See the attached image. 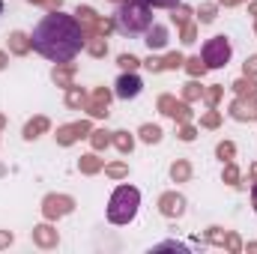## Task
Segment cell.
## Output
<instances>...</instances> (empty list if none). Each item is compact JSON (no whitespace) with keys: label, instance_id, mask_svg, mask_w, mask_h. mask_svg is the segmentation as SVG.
I'll return each mask as SVG.
<instances>
[{"label":"cell","instance_id":"6da1fadb","mask_svg":"<svg viewBox=\"0 0 257 254\" xmlns=\"http://www.w3.org/2000/svg\"><path fill=\"white\" fill-rule=\"evenodd\" d=\"M30 42H33V51H39L42 57H48L54 63H69L84 48L87 36L75 15H63L60 9H54L36 24Z\"/></svg>","mask_w":257,"mask_h":254},{"label":"cell","instance_id":"7a4b0ae2","mask_svg":"<svg viewBox=\"0 0 257 254\" xmlns=\"http://www.w3.org/2000/svg\"><path fill=\"white\" fill-rule=\"evenodd\" d=\"M117 27L128 33V36H138L144 30L153 27V12L144 0H123L120 3V12H117Z\"/></svg>","mask_w":257,"mask_h":254},{"label":"cell","instance_id":"3957f363","mask_svg":"<svg viewBox=\"0 0 257 254\" xmlns=\"http://www.w3.org/2000/svg\"><path fill=\"white\" fill-rule=\"evenodd\" d=\"M138 203H141V194L135 186H120V189L111 194V203H108V218L114 224H128L138 212Z\"/></svg>","mask_w":257,"mask_h":254},{"label":"cell","instance_id":"277c9868","mask_svg":"<svg viewBox=\"0 0 257 254\" xmlns=\"http://www.w3.org/2000/svg\"><path fill=\"white\" fill-rule=\"evenodd\" d=\"M75 18H78V24L84 27V36H105V33L114 27V21H105V18H99V15L90 9V6H78Z\"/></svg>","mask_w":257,"mask_h":254},{"label":"cell","instance_id":"5b68a950","mask_svg":"<svg viewBox=\"0 0 257 254\" xmlns=\"http://www.w3.org/2000/svg\"><path fill=\"white\" fill-rule=\"evenodd\" d=\"M230 60V42L224 36H212L206 45H203V63L206 69H218Z\"/></svg>","mask_w":257,"mask_h":254},{"label":"cell","instance_id":"8992f818","mask_svg":"<svg viewBox=\"0 0 257 254\" xmlns=\"http://www.w3.org/2000/svg\"><path fill=\"white\" fill-rule=\"evenodd\" d=\"M159 108H162V114H168V117H174V120H180V123H189V120H192L189 105H186V102H177L174 96H162V99H159Z\"/></svg>","mask_w":257,"mask_h":254},{"label":"cell","instance_id":"52a82bcc","mask_svg":"<svg viewBox=\"0 0 257 254\" xmlns=\"http://www.w3.org/2000/svg\"><path fill=\"white\" fill-rule=\"evenodd\" d=\"M69 209H72V197H66V194H48V197H45V206H42L45 218H57V215H66Z\"/></svg>","mask_w":257,"mask_h":254},{"label":"cell","instance_id":"ba28073f","mask_svg":"<svg viewBox=\"0 0 257 254\" xmlns=\"http://www.w3.org/2000/svg\"><path fill=\"white\" fill-rule=\"evenodd\" d=\"M230 114L236 120H257V96H239L230 105Z\"/></svg>","mask_w":257,"mask_h":254},{"label":"cell","instance_id":"9c48e42d","mask_svg":"<svg viewBox=\"0 0 257 254\" xmlns=\"http://www.w3.org/2000/svg\"><path fill=\"white\" fill-rule=\"evenodd\" d=\"M108 102H111V93L105 90V87H99L90 99H87V111H90V117H108Z\"/></svg>","mask_w":257,"mask_h":254},{"label":"cell","instance_id":"30bf717a","mask_svg":"<svg viewBox=\"0 0 257 254\" xmlns=\"http://www.w3.org/2000/svg\"><path fill=\"white\" fill-rule=\"evenodd\" d=\"M141 78L135 75V72H128V75H120V81H117V96L120 99H135L138 93H141Z\"/></svg>","mask_w":257,"mask_h":254},{"label":"cell","instance_id":"8fae6325","mask_svg":"<svg viewBox=\"0 0 257 254\" xmlns=\"http://www.w3.org/2000/svg\"><path fill=\"white\" fill-rule=\"evenodd\" d=\"M87 132H90V123H84V120H81V123H72V126L60 129V132H57V141H60L63 147H69V144H75L78 138H84Z\"/></svg>","mask_w":257,"mask_h":254},{"label":"cell","instance_id":"7c38bea8","mask_svg":"<svg viewBox=\"0 0 257 254\" xmlns=\"http://www.w3.org/2000/svg\"><path fill=\"white\" fill-rule=\"evenodd\" d=\"M159 206H162V212L165 215H183V209H186V200L180 197V194H174V191H168V194H162V200H159Z\"/></svg>","mask_w":257,"mask_h":254},{"label":"cell","instance_id":"4fadbf2b","mask_svg":"<svg viewBox=\"0 0 257 254\" xmlns=\"http://www.w3.org/2000/svg\"><path fill=\"white\" fill-rule=\"evenodd\" d=\"M165 42H168V30H165L162 24H153V27L147 30V45H150V51L165 48Z\"/></svg>","mask_w":257,"mask_h":254},{"label":"cell","instance_id":"5bb4252c","mask_svg":"<svg viewBox=\"0 0 257 254\" xmlns=\"http://www.w3.org/2000/svg\"><path fill=\"white\" fill-rule=\"evenodd\" d=\"M30 48H33L30 36H24V33H12V36H9V51H12V54H27Z\"/></svg>","mask_w":257,"mask_h":254},{"label":"cell","instance_id":"9a60e30c","mask_svg":"<svg viewBox=\"0 0 257 254\" xmlns=\"http://www.w3.org/2000/svg\"><path fill=\"white\" fill-rule=\"evenodd\" d=\"M33 239H36L39 245H45V248H48V245H57V230H51L48 224H42V227L33 230Z\"/></svg>","mask_w":257,"mask_h":254},{"label":"cell","instance_id":"2e32d148","mask_svg":"<svg viewBox=\"0 0 257 254\" xmlns=\"http://www.w3.org/2000/svg\"><path fill=\"white\" fill-rule=\"evenodd\" d=\"M72 72H75L72 63H57V69H54V81H57L60 87H72Z\"/></svg>","mask_w":257,"mask_h":254},{"label":"cell","instance_id":"e0dca14e","mask_svg":"<svg viewBox=\"0 0 257 254\" xmlns=\"http://www.w3.org/2000/svg\"><path fill=\"white\" fill-rule=\"evenodd\" d=\"M45 129H48V120H45V117H36V120H30V123L24 126V138L33 141V138H39Z\"/></svg>","mask_w":257,"mask_h":254},{"label":"cell","instance_id":"ac0fdd59","mask_svg":"<svg viewBox=\"0 0 257 254\" xmlns=\"http://www.w3.org/2000/svg\"><path fill=\"white\" fill-rule=\"evenodd\" d=\"M87 51L93 54V57H102L105 51H108V45H105V36H87Z\"/></svg>","mask_w":257,"mask_h":254},{"label":"cell","instance_id":"d6986e66","mask_svg":"<svg viewBox=\"0 0 257 254\" xmlns=\"http://www.w3.org/2000/svg\"><path fill=\"white\" fill-rule=\"evenodd\" d=\"M111 144H114L120 153H132V147H135V141H132V135H128V132H114Z\"/></svg>","mask_w":257,"mask_h":254},{"label":"cell","instance_id":"ffe728a7","mask_svg":"<svg viewBox=\"0 0 257 254\" xmlns=\"http://www.w3.org/2000/svg\"><path fill=\"white\" fill-rule=\"evenodd\" d=\"M66 105H69V108H84V105H87V96H84L78 87H69V93H66Z\"/></svg>","mask_w":257,"mask_h":254},{"label":"cell","instance_id":"44dd1931","mask_svg":"<svg viewBox=\"0 0 257 254\" xmlns=\"http://www.w3.org/2000/svg\"><path fill=\"white\" fill-rule=\"evenodd\" d=\"M233 87H236L239 96H257V84L251 81V78H242V81H236Z\"/></svg>","mask_w":257,"mask_h":254},{"label":"cell","instance_id":"7402d4cb","mask_svg":"<svg viewBox=\"0 0 257 254\" xmlns=\"http://www.w3.org/2000/svg\"><path fill=\"white\" fill-rule=\"evenodd\" d=\"M90 144H93L96 150L108 147V144H111V132H105V129H96V132H93V138H90Z\"/></svg>","mask_w":257,"mask_h":254},{"label":"cell","instance_id":"603a6c76","mask_svg":"<svg viewBox=\"0 0 257 254\" xmlns=\"http://www.w3.org/2000/svg\"><path fill=\"white\" fill-rule=\"evenodd\" d=\"M78 165H81V171H84V174H96V171H102V162H99L96 156H84Z\"/></svg>","mask_w":257,"mask_h":254},{"label":"cell","instance_id":"cb8c5ba5","mask_svg":"<svg viewBox=\"0 0 257 254\" xmlns=\"http://www.w3.org/2000/svg\"><path fill=\"white\" fill-rule=\"evenodd\" d=\"M189 174H192V168H189V162H177V165L171 168V177H174L177 183H183V180H189Z\"/></svg>","mask_w":257,"mask_h":254},{"label":"cell","instance_id":"d4e9b609","mask_svg":"<svg viewBox=\"0 0 257 254\" xmlns=\"http://www.w3.org/2000/svg\"><path fill=\"white\" fill-rule=\"evenodd\" d=\"M141 138H144L147 144H159V141H162V129L159 126H144L141 129Z\"/></svg>","mask_w":257,"mask_h":254},{"label":"cell","instance_id":"484cf974","mask_svg":"<svg viewBox=\"0 0 257 254\" xmlns=\"http://www.w3.org/2000/svg\"><path fill=\"white\" fill-rule=\"evenodd\" d=\"M183 96H186V102H194V99H200V96H203V87H200L197 81H189V84H186V90H183Z\"/></svg>","mask_w":257,"mask_h":254},{"label":"cell","instance_id":"4316f807","mask_svg":"<svg viewBox=\"0 0 257 254\" xmlns=\"http://www.w3.org/2000/svg\"><path fill=\"white\" fill-rule=\"evenodd\" d=\"M186 63H189V66H186V69H189V75H194V78L206 72V63H203L200 57H192V60H186Z\"/></svg>","mask_w":257,"mask_h":254},{"label":"cell","instance_id":"83f0119b","mask_svg":"<svg viewBox=\"0 0 257 254\" xmlns=\"http://www.w3.org/2000/svg\"><path fill=\"white\" fill-rule=\"evenodd\" d=\"M183 63H186V60H183V54H168V57L162 60V69H180Z\"/></svg>","mask_w":257,"mask_h":254},{"label":"cell","instance_id":"f1b7e54d","mask_svg":"<svg viewBox=\"0 0 257 254\" xmlns=\"http://www.w3.org/2000/svg\"><path fill=\"white\" fill-rule=\"evenodd\" d=\"M197 18H200L203 24H209V21L215 18V6H212V3H206V6H200V15H197Z\"/></svg>","mask_w":257,"mask_h":254},{"label":"cell","instance_id":"f546056e","mask_svg":"<svg viewBox=\"0 0 257 254\" xmlns=\"http://www.w3.org/2000/svg\"><path fill=\"white\" fill-rule=\"evenodd\" d=\"M203 99H206V105H215V102L221 99V87H209V90H203Z\"/></svg>","mask_w":257,"mask_h":254},{"label":"cell","instance_id":"4dcf8cb0","mask_svg":"<svg viewBox=\"0 0 257 254\" xmlns=\"http://www.w3.org/2000/svg\"><path fill=\"white\" fill-rule=\"evenodd\" d=\"M218 120H221V117H218V111H209V114H206V117L200 120V126H206V129H215V126H218Z\"/></svg>","mask_w":257,"mask_h":254},{"label":"cell","instance_id":"1f68e13d","mask_svg":"<svg viewBox=\"0 0 257 254\" xmlns=\"http://www.w3.org/2000/svg\"><path fill=\"white\" fill-rule=\"evenodd\" d=\"M120 66L128 69V72H135V69H138V57H132V54H120Z\"/></svg>","mask_w":257,"mask_h":254},{"label":"cell","instance_id":"d6a6232c","mask_svg":"<svg viewBox=\"0 0 257 254\" xmlns=\"http://www.w3.org/2000/svg\"><path fill=\"white\" fill-rule=\"evenodd\" d=\"M224 180H227L230 186H236V183H239V171H236L233 165H227V168H224Z\"/></svg>","mask_w":257,"mask_h":254},{"label":"cell","instance_id":"836d02e7","mask_svg":"<svg viewBox=\"0 0 257 254\" xmlns=\"http://www.w3.org/2000/svg\"><path fill=\"white\" fill-rule=\"evenodd\" d=\"M147 6H159V9H174L180 0H144Z\"/></svg>","mask_w":257,"mask_h":254},{"label":"cell","instance_id":"e575fe53","mask_svg":"<svg viewBox=\"0 0 257 254\" xmlns=\"http://www.w3.org/2000/svg\"><path fill=\"white\" fill-rule=\"evenodd\" d=\"M105 174H108V177H126V165H108Z\"/></svg>","mask_w":257,"mask_h":254},{"label":"cell","instance_id":"d590c367","mask_svg":"<svg viewBox=\"0 0 257 254\" xmlns=\"http://www.w3.org/2000/svg\"><path fill=\"white\" fill-rule=\"evenodd\" d=\"M183 42L189 45V42H194V24L189 21V24H183Z\"/></svg>","mask_w":257,"mask_h":254},{"label":"cell","instance_id":"8d00e7d4","mask_svg":"<svg viewBox=\"0 0 257 254\" xmlns=\"http://www.w3.org/2000/svg\"><path fill=\"white\" fill-rule=\"evenodd\" d=\"M218 156L221 159H233V144H218Z\"/></svg>","mask_w":257,"mask_h":254},{"label":"cell","instance_id":"74e56055","mask_svg":"<svg viewBox=\"0 0 257 254\" xmlns=\"http://www.w3.org/2000/svg\"><path fill=\"white\" fill-rule=\"evenodd\" d=\"M194 135H197V132H194V126H189V123H183V129H180V138H183V141H192Z\"/></svg>","mask_w":257,"mask_h":254},{"label":"cell","instance_id":"f35d334b","mask_svg":"<svg viewBox=\"0 0 257 254\" xmlns=\"http://www.w3.org/2000/svg\"><path fill=\"white\" fill-rule=\"evenodd\" d=\"M245 75H248V78H254L257 75V57H251V60L245 63Z\"/></svg>","mask_w":257,"mask_h":254},{"label":"cell","instance_id":"ab89813d","mask_svg":"<svg viewBox=\"0 0 257 254\" xmlns=\"http://www.w3.org/2000/svg\"><path fill=\"white\" fill-rule=\"evenodd\" d=\"M30 3H42V6H51V12H54V9H60V3H63V0H30Z\"/></svg>","mask_w":257,"mask_h":254},{"label":"cell","instance_id":"60d3db41","mask_svg":"<svg viewBox=\"0 0 257 254\" xmlns=\"http://www.w3.org/2000/svg\"><path fill=\"white\" fill-rule=\"evenodd\" d=\"M147 66H150V72H162V60H159V57H150Z\"/></svg>","mask_w":257,"mask_h":254},{"label":"cell","instance_id":"b9f144b4","mask_svg":"<svg viewBox=\"0 0 257 254\" xmlns=\"http://www.w3.org/2000/svg\"><path fill=\"white\" fill-rule=\"evenodd\" d=\"M9 242H12V236H9V233H0V248H3V245H9Z\"/></svg>","mask_w":257,"mask_h":254},{"label":"cell","instance_id":"7bdbcfd3","mask_svg":"<svg viewBox=\"0 0 257 254\" xmlns=\"http://www.w3.org/2000/svg\"><path fill=\"white\" fill-rule=\"evenodd\" d=\"M218 3H224V6H236V3H242V0H218Z\"/></svg>","mask_w":257,"mask_h":254},{"label":"cell","instance_id":"ee69618b","mask_svg":"<svg viewBox=\"0 0 257 254\" xmlns=\"http://www.w3.org/2000/svg\"><path fill=\"white\" fill-rule=\"evenodd\" d=\"M251 15H254V30H257V3H251Z\"/></svg>","mask_w":257,"mask_h":254},{"label":"cell","instance_id":"f6af8a7d","mask_svg":"<svg viewBox=\"0 0 257 254\" xmlns=\"http://www.w3.org/2000/svg\"><path fill=\"white\" fill-rule=\"evenodd\" d=\"M6 60H9V57H6V54H3V51H0V69H3V66H6Z\"/></svg>","mask_w":257,"mask_h":254},{"label":"cell","instance_id":"bcb514c9","mask_svg":"<svg viewBox=\"0 0 257 254\" xmlns=\"http://www.w3.org/2000/svg\"><path fill=\"white\" fill-rule=\"evenodd\" d=\"M251 200H254V209H257V186H254V191H251Z\"/></svg>","mask_w":257,"mask_h":254},{"label":"cell","instance_id":"7dc6e473","mask_svg":"<svg viewBox=\"0 0 257 254\" xmlns=\"http://www.w3.org/2000/svg\"><path fill=\"white\" fill-rule=\"evenodd\" d=\"M251 180H257V165L251 168Z\"/></svg>","mask_w":257,"mask_h":254},{"label":"cell","instance_id":"c3c4849f","mask_svg":"<svg viewBox=\"0 0 257 254\" xmlns=\"http://www.w3.org/2000/svg\"><path fill=\"white\" fill-rule=\"evenodd\" d=\"M0 12H3V0H0Z\"/></svg>","mask_w":257,"mask_h":254}]
</instances>
